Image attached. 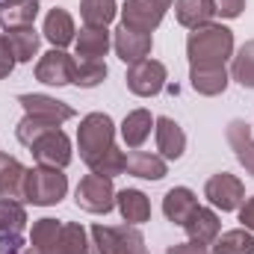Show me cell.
Wrapping results in <instances>:
<instances>
[{"label":"cell","instance_id":"cell-21","mask_svg":"<svg viewBox=\"0 0 254 254\" xmlns=\"http://www.w3.org/2000/svg\"><path fill=\"white\" fill-rule=\"evenodd\" d=\"M175 15H178V21L184 24V27H204V24H210V18L216 15V9H213V0H178L175 3Z\"/></svg>","mask_w":254,"mask_h":254},{"label":"cell","instance_id":"cell-35","mask_svg":"<svg viewBox=\"0 0 254 254\" xmlns=\"http://www.w3.org/2000/svg\"><path fill=\"white\" fill-rule=\"evenodd\" d=\"M15 68V54H12V48H9V42H6V36H0V80L3 77H9V71Z\"/></svg>","mask_w":254,"mask_h":254},{"label":"cell","instance_id":"cell-34","mask_svg":"<svg viewBox=\"0 0 254 254\" xmlns=\"http://www.w3.org/2000/svg\"><path fill=\"white\" fill-rule=\"evenodd\" d=\"M213 9L222 18H237L246 9V0H213Z\"/></svg>","mask_w":254,"mask_h":254},{"label":"cell","instance_id":"cell-14","mask_svg":"<svg viewBox=\"0 0 254 254\" xmlns=\"http://www.w3.org/2000/svg\"><path fill=\"white\" fill-rule=\"evenodd\" d=\"M154 125H157V148H160V154L166 160H178L184 154V148H187V133L181 130L178 122H172L166 116L157 119Z\"/></svg>","mask_w":254,"mask_h":254},{"label":"cell","instance_id":"cell-29","mask_svg":"<svg viewBox=\"0 0 254 254\" xmlns=\"http://www.w3.org/2000/svg\"><path fill=\"white\" fill-rule=\"evenodd\" d=\"M80 15L86 27H107L116 18V0H83Z\"/></svg>","mask_w":254,"mask_h":254},{"label":"cell","instance_id":"cell-6","mask_svg":"<svg viewBox=\"0 0 254 254\" xmlns=\"http://www.w3.org/2000/svg\"><path fill=\"white\" fill-rule=\"evenodd\" d=\"M127 89L139 98H154L163 92L166 86V65L157 63V60H139V63L130 65L127 71Z\"/></svg>","mask_w":254,"mask_h":254},{"label":"cell","instance_id":"cell-26","mask_svg":"<svg viewBox=\"0 0 254 254\" xmlns=\"http://www.w3.org/2000/svg\"><path fill=\"white\" fill-rule=\"evenodd\" d=\"M6 42L15 54V63H27L33 60V54L39 51V33L33 27H21V30H9L6 33Z\"/></svg>","mask_w":254,"mask_h":254},{"label":"cell","instance_id":"cell-17","mask_svg":"<svg viewBox=\"0 0 254 254\" xmlns=\"http://www.w3.org/2000/svg\"><path fill=\"white\" fill-rule=\"evenodd\" d=\"M110 51V33L107 27H83L77 36V57L80 60H101Z\"/></svg>","mask_w":254,"mask_h":254},{"label":"cell","instance_id":"cell-8","mask_svg":"<svg viewBox=\"0 0 254 254\" xmlns=\"http://www.w3.org/2000/svg\"><path fill=\"white\" fill-rule=\"evenodd\" d=\"M169 6H172V0H125V9H122L125 27L139 30V33H151L163 21Z\"/></svg>","mask_w":254,"mask_h":254},{"label":"cell","instance_id":"cell-22","mask_svg":"<svg viewBox=\"0 0 254 254\" xmlns=\"http://www.w3.org/2000/svg\"><path fill=\"white\" fill-rule=\"evenodd\" d=\"M116 201H119V210H122L125 222H130V225H142V222L151 219V204L139 190H122L116 195Z\"/></svg>","mask_w":254,"mask_h":254},{"label":"cell","instance_id":"cell-31","mask_svg":"<svg viewBox=\"0 0 254 254\" xmlns=\"http://www.w3.org/2000/svg\"><path fill=\"white\" fill-rule=\"evenodd\" d=\"M60 228H63V222H57V219H39V222L33 225V234H30L33 249H39L42 254H54Z\"/></svg>","mask_w":254,"mask_h":254},{"label":"cell","instance_id":"cell-16","mask_svg":"<svg viewBox=\"0 0 254 254\" xmlns=\"http://www.w3.org/2000/svg\"><path fill=\"white\" fill-rule=\"evenodd\" d=\"M195 207H198L195 192L187 190V187H175V190L166 192V198H163V213H166L169 222H175V225H184L192 213H195Z\"/></svg>","mask_w":254,"mask_h":254},{"label":"cell","instance_id":"cell-28","mask_svg":"<svg viewBox=\"0 0 254 254\" xmlns=\"http://www.w3.org/2000/svg\"><path fill=\"white\" fill-rule=\"evenodd\" d=\"M54 254H89L86 231H83L77 222H65L63 228H60V237H57Z\"/></svg>","mask_w":254,"mask_h":254},{"label":"cell","instance_id":"cell-38","mask_svg":"<svg viewBox=\"0 0 254 254\" xmlns=\"http://www.w3.org/2000/svg\"><path fill=\"white\" fill-rule=\"evenodd\" d=\"M24 254H42V252H39V249H27Z\"/></svg>","mask_w":254,"mask_h":254},{"label":"cell","instance_id":"cell-11","mask_svg":"<svg viewBox=\"0 0 254 254\" xmlns=\"http://www.w3.org/2000/svg\"><path fill=\"white\" fill-rule=\"evenodd\" d=\"M36 77L42 83H48V86H65V83L74 80V60L65 51L54 48V51H48L42 57V63L36 65Z\"/></svg>","mask_w":254,"mask_h":254},{"label":"cell","instance_id":"cell-7","mask_svg":"<svg viewBox=\"0 0 254 254\" xmlns=\"http://www.w3.org/2000/svg\"><path fill=\"white\" fill-rule=\"evenodd\" d=\"M33 157L39 166H51V169H65L71 163V142L60 127H51L45 130L33 145Z\"/></svg>","mask_w":254,"mask_h":254},{"label":"cell","instance_id":"cell-30","mask_svg":"<svg viewBox=\"0 0 254 254\" xmlns=\"http://www.w3.org/2000/svg\"><path fill=\"white\" fill-rule=\"evenodd\" d=\"M27 225V213L18 201L12 198H0V237L6 234H21Z\"/></svg>","mask_w":254,"mask_h":254},{"label":"cell","instance_id":"cell-13","mask_svg":"<svg viewBox=\"0 0 254 254\" xmlns=\"http://www.w3.org/2000/svg\"><path fill=\"white\" fill-rule=\"evenodd\" d=\"M36 15H39V0H0V27L3 30L33 27Z\"/></svg>","mask_w":254,"mask_h":254},{"label":"cell","instance_id":"cell-33","mask_svg":"<svg viewBox=\"0 0 254 254\" xmlns=\"http://www.w3.org/2000/svg\"><path fill=\"white\" fill-rule=\"evenodd\" d=\"M234 80L246 89H254V39L246 42L234 57Z\"/></svg>","mask_w":254,"mask_h":254},{"label":"cell","instance_id":"cell-4","mask_svg":"<svg viewBox=\"0 0 254 254\" xmlns=\"http://www.w3.org/2000/svg\"><path fill=\"white\" fill-rule=\"evenodd\" d=\"M92 246L95 254H145V240L136 228L122 225V228H110V225H95L92 228Z\"/></svg>","mask_w":254,"mask_h":254},{"label":"cell","instance_id":"cell-2","mask_svg":"<svg viewBox=\"0 0 254 254\" xmlns=\"http://www.w3.org/2000/svg\"><path fill=\"white\" fill-rule=\"evenodd\" d=\"M234 51V33L222 24H204L195 27L187 42L192 68H210V65H225V60Z\"/></svg>","mask_w":254,"mask_h":254},{"label":"cell","instance_id":"cell-25","mask_svg":"<svg viewBox=\"0 0 254 254\" xmlns=\"http://www.w3.org/2000/svg\"><path fill=\"white\" fill-rule=\"evenodd\" d=\"M45 39L54 45V48H65L71 39H74V21L65 9H54L48 18H45Z\"/></svg>","mask_w":254,"mask_h":254},{"label":"cell","instance_id":"cell-10","mask_svg":"<svg viewBox=\"0 0 254 254\" xmlns=\"http://www.w3.org/2000/svg\"><path fill=\"white\" fill-rule=\"evenodd\" d=\"M204 195H207V201H210L213 207H219V210H237V207L246 201L243 184H240L234 175H228V172L213 175V178L207 181V187H204Z\"/></svg>","mask_w":254,"mask_h":254},{"label":"cell","instance_id":"cell-23","mask_svg":"<svg viewBox=\"0 0 254 254\" xmlns=\"http://www.w3.org/2000/svg\"><path fill=\"white\" fill-rule=\"evenodd\" d=\"M228 86V71L225 65H210V68H192V89L201 95H219Z\"/></svg>","mask_w":254,"mask_h":254},{"label":"cell","instance_id":"cell-18","mask_svg":"<svg viewBox=\"0 0 254 254\" xmlns=\"http://www.w3.org/2000/svg\"><path fill=\"white\" fill-rule=\"evenodd\" d=\"M228 142L237 151V160L246 166V172L254 175V139H252V127L246 122H231L228 125Z\"/></svg>","mask_w":254,"mask_h":254},{"label":"cell","instance_id":"cell-20","mask_svg":"<svg viewBox=\"0 0 254 254\" xmlns=\"http://www.w3.org/2000/svg\"><path fill=\"white\" fill-rule=\"evenodd\" d=\"M125 172L136 175V178H145V181H160V178H166V160L157 154H148V151H133L127 157Z\"/></svg>","mask_w":254,"mask_h":254},{"label":"cell","instance_id":"cell-24","mask_svg":"<svg viewBox=\"0 0 254 254\" xmlns=\"http://www.w3.org/2000/svg\"><path fill=\"white\" fill-rule=\"evenodd\" d=\"M151 127H154V119L148 110H133L127 113L125 125H122V136H125L127 148H139L148 136H151Z\"/></svg>","mask_w":254,"mask_h":254},{"label":"cell","instance_id":"cell-27","mask_svg":"<svg viewBox=\"0 0 254 254\" xmlns=\"http://www.w3.org/2000/svg\"><path fill=\"white\" fill-rule=\"evenodd\" d=\"M213 254H254V237L249 234V228L228 231V234L216 237Z\"/></svg>","mask_w":254,"mask_h":254},{"label":"cell","instance_id":"cell-12","mask_svg":"<svg viewBox=\"0 0 254 254\" xmlns=\"http://www.w3.org/2000/svg\"><path fill=\"white\" fill-rule=\"evenodd\" d=\"M113 45H116V54L125 60V63H139V60H145L148 57V51H151V33H139V30H130V27H119L116 30V39H113Z\"/></svg>","mask_w":254,"mask_h":254},{"label":"cell","instance_id":"cell-1","mask_svg":"<svg viewBox=\"0 0 254 254\" xmlns=\"http://www.w3.org/2000/svg\"><path fill=\"white\" fill-rule=\"evenodd\" d=\"M113 136H116V127L107 113H92L80 122V130H77L80 157L95 175L116 178L127 169V157L116 148Z\"/></svg>","mask_w":254,"mask_h":254},{"label":"cell","instance_id":"cell-15","mask_svg":"<svg viewBox=\"0 0 254 254\" xmlns=\"http://www.w3.org/2000/svg\"><path fill=\"white\" fill-rule=\"evenodd\" d=\"M184 228H187V234H190L192 243L210 246V243H216V237H219V216H216L213 210H207V207H195V213L184 222Z\"/></svg>","mask_w":254,"mask_h":254},{"label":"cell","instance_id":"cell-32","mask_svg":"<svg viewBox=\"0 0 254 254\" xmlns=\"http://www.w3.org/2000/svg\"><path fill=\"white\" fill-rule=\"evenodd\" d=\"M104 77H107L104 60H80V63H74V80H71V83H77V86H83V89H92V86H98Z\"/></svg>","mask_w":254,"mask_h":254},{"label":"cell","instance_id":"cell-36","mask_svg":"<svg viewBox=\"0 0 254 254\" xmlns=\"http://www.w3.org/2000/svg\"><path fill=\"white\" fill-rule=\"evenodd\" d=\"M169 254H210L207 252V246H201V243H181V246H175V249H172V252Z\"/></svg>","mask_w":254,"mask_h":254},{"label":"cell","instance_id":"cell-9","mask_svg":"<svg viewBox=\"0 0 254 254\" xmlns=\"http://www.w3.org/2000/svg\"><path fill=\"white\" fill-rule=\"evenodd\" d=\"M18 104L27 110V116H33V119H39L45 125H54V127L74 119V110L68 104L57 101V98H48V95H18Z\"/></svg>","mask_w":254,"mask_h":254},{"label":"cell","instance_id":"cell-3","mask_svg":"<svg viewBox=\"0 0 254 254\" xmlns=\"http://www.w3.org/2000/svg\"><path fill=\"white\" fill-rule=\"evenodd\" d=\"M65 192H68V181H65L63 169H51V166L30 169V172L24 175V184H21L24 201L39 204V207L60 204L65 198Z\"/></svg>","mask_w":254,"mask_h":254},{"label":"cell","instance_id":"cell-19","mask_svg":"<svg viewBox=\"0 0 254 254\" xmlns=\"http://www.w3.org/2000/svg\"><path fill=\"white\" fill-rule=\"evenodd\" d=\"M24 175H27V169L15 160V157H9V154H0V198H24L21 195V184H24Z\"/></svg>","mask_w":254,"mask_h":254},{"label":"cell","instance_id":"cell-5","mask_svg":"<svg viewBox=\"0 0 254 254\" xmlns=\"http://www.w3.org/2000/svg\"><path fill=\"white\" fill-rule=\"evenodd\" d=\"M116 204V190H113V178L104 175H86L77 187V207H83L86 213H110Z\"/></svg>","mask_w":254,"mask_h":254},{"label":"cell","instance_id":"cell-37","mask_svg":"<svg viewBox=\"0 0 254 254\" xmlns=\"http://www.w3.org/2000/svg\"><path fill=\"white\" fill-rule=\"evenodd\" d=\"M240 222H243L249 231H254V198H249V201L243 204V210H240Z\"/></svg>","mask_w":254,"mask_h":254}]
</instances>
